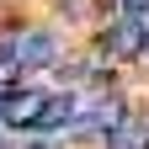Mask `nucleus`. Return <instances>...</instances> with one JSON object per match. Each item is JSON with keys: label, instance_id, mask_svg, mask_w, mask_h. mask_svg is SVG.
Here are the masks:
<instances>
[{"label": "nucleus", "instance_id": "6", "mask_svg": "<svg viewBox=\"0 0 149 149\" xmlns=\"http://www.w3.org/2000/svg\"><path fill=\"white\" fill-rule=\"evenodd\" d=\"M16 74H22V59H16V43L11 37H0V96L16 85Z\"/></svg>", "mask_w": 149, "mask_h": 149}, {"label": "nucleus", "instance_id": "5", "mask_svg": "<svg viewBox=\"0 0 149 149\" xmlns=\"http://www.w3.org/2000/svg\"><path fill=\"white\" fill-rule=\"evenodd\" d=\"M74 96H48V107H43V123L37 128H64V123H74Z\"/></svg>", "mask_w": 149, "mask_h": 149}, {"label": "nucleus", "instance_id": "3", "mask_svg": "<svg viewBox=\"0 0 149 149\" xmlns=\"http://www.w3.org/2000/svg\"><path fill=\"white\" fill-rule=\"evenodd\" d=\"M43 107H48V96L16 91V96H6V123L11 128H37V123H43Z\"/></svg>", "mask_w": 149, "mask_h": 149}, {"label": "nucleus", "instance_id": "4", "mask_svg": "<svg viewBox=\"0 0 149 149\" xmlns=\"http://www.w3.org/2000/svg\"><path fill=\"white\" fill-rule=\"evenodd\" d=\"M107 149H149V128L128 117L123 128H112V133H107Z\"/></svg>", "mask_w": 149, "mask_h": 149}, {"label": "nucleus", "instance_id": "1", "mask_svg": "<svg viewBox=\"0 0 149 149\" xmlns=\"http://www.w3.org/2000/svg\"><path fill=\"white\" fill-rule=\"evenodd\" d=\"M144 43H149V11H123L107 27V53H117V59H133Z\"/></svg>", "mask_w": 149, "mask_h": 149}, {"label": "nucleus", "instance_id": "2", "mask_svg": "<svg viewBox=\"0 0 149 149\" xmlns=\"http://www.w3.org/2000/svg\"><path fill=\"white\" fill-rule=\"evenodd\" d=\"M11 43H16L22 69H48V64H53V53H59V43H53V32H48V27H27L22 37H11Z\"/></svg>", "mask_w": 149, "mask_h": 149}, {"label": "nucleus", "instance_id": "7", "mask_svg": "<svg viewBox=\"0 0 149 149\" xmlns=\"http://www.w3.org/2000/svg\"><path fill=\"white\" fill-rule=\"evenodd\" d=\"M123 11H149V0H123Z\"/></svg>", "mask_w": 149, "mask_h": 149}, {"label": "nucleus", "instance_id": "8", "mask_svg": "<svg viewBox=\"0 0 149 149\" xmlns=\"http://www.w3.org/2000/svg\"><path fill=\"white\" fill-rule=\"evenodd\" d=\"M32 149H53V144H32Z\"/></svg>", "mask_w": 149, "mask_h": 149}]
</instances>
